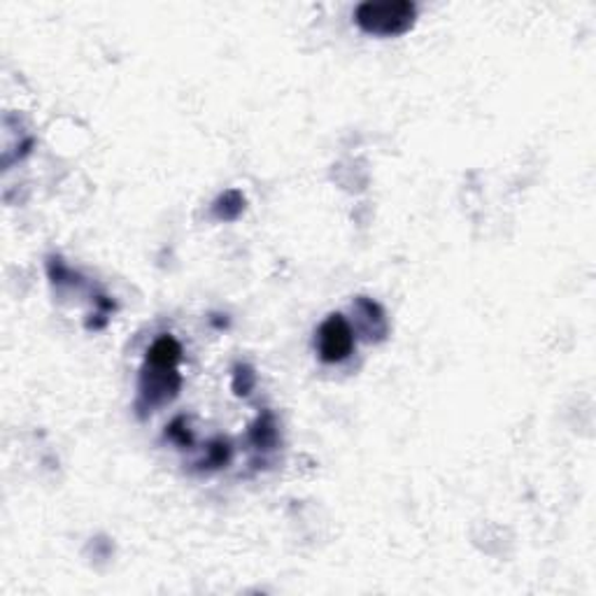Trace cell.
Instances as JSON below:
<instances>
[{"mask_svg":"<svg viewBox=\"0 0 596 596\" xmlns=\"http://www.w3.org/2000/svg\"><path fill=\"white\" fill-rule=\"evenodd\" d=\"M229 461V445L227 443H215L211 447V459H207V464L211 466H224Z\"/></svg>","mask_w":596,"mask_h":596,"instance_id":"5","label":"cell"},{"mask_svg":"<svg viewBox=\"0 0 596 596\" xmlns=\"http://www.w3.org/2000/svg\"><path fill=\"white\" fill-rule=\"evenodd\" d=\"M180 357L182 350L170 335L158 338L150 347L140 380V401L148 404V408H156L164 401H170L180 390V376H177Z\"/></svg>","mask_w":596,"mask_h":596,"instance_id":"1","label":"cell"},{"mask_svg":"<svg viewBox=\"0 0 596 596\" xmlns=\"http://www.w3.org/2000/svg\"><path fill=\"white\" fill-rule=\"evenodd\" d=\"M252 436H254L256 445H264V447L272 445V443H276V427H272L270 422H262L259 420V424H256Z\"/></svg>","mask_w":596,"mask_h":596,"instance_id":"4","label":"cell"},{"mask_svg":"<svg viewBox=\"0 0 596 596\" xmlns=\"http://www.w3.org/2000/svg\"><path fill=\"white\" fill-rule=\"evenodd\" d=\"M417 20V8L410 0H382V3H362L354 10V22L368 36L392 38L413 28Z\"/></svg>","mask_w":596,"mask_h":596,"instance_id":"2","label":"cell"},{"mask_svg":"<svg viewBox=\"0 0 596 596\" xmlns=\"http://www.w3.org/2000/svg\"><path fill=\"white\" fill-rule=\"evenodd\" d=\"M354 350V331L343 315H331L317 331V352L325 364H341Z\"/></svg>","mask_w":596,"mask_h":596,"instance_id":"3","label":"cell"}]
</instances>
